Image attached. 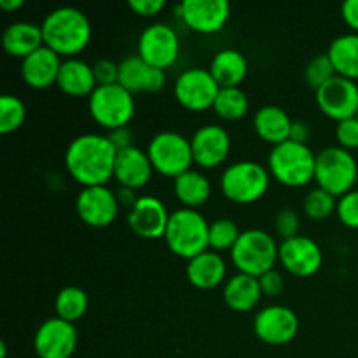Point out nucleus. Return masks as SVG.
Wrapping results in <instances>:
<instances>
[{"label":"nucleus","instance_id":"obj_45","mask_svg":"<svg viewBox=\"0 0 358 358\" xmlns=\"http://www.w3.org/2000/svg\"><path fill=\"white\" fill-rule=\"evenodd\" d=\"M310 124L306 121H301V119H296L292 124V131H290V140L299 143H308V138H310Z\"/></svg>","mask_w":358,"mask_h":358},{"label":"nucleus","instance_id":"obj_39","mask_svg":"<svg viewBox=\"0 0 358 358\" xmlns=\"http://www.w3.org/2000/svg\"><path fill=\"white\" fill-rule=\"evenodd\" d=\"M336 138L339 147L346 150L358 149V117H350L345 121H339L336 126Z\"/></svg>","mask_w":358,"mask_h":358},{"label":"nucleus","instance_id":"obj_2","mask_svg":"<svg viewBox=\"0 0 358 358\" xmlns=\"http://www.w3.org/2000/svg\"><path fill=\"white\" fill-rule=\"evenodd\" d=\"M44 44L59 56L79 55L87 48L93 35L91 21L80 9L62 6L49 10L41 23Z\"/></svg>","mask_w":358,"mask_h":358},{"label":"nucleus","instance_id":"obj_7","mask_svg":"<svg viewBox=\"0 0 358 358\" xmlns=\"http://www.w3.org/2000/svg\"><path fill=\"white\" fill-rule=\"evenodd\" d=\"M358 178V163L352 150L339 145H329L317 152L315 180L318 187L325 189L336 198L353 191Z\"/></svg>","mask_w":358,"mask_h":358},{"label":"nucleus","instance_id":"obj_23","mask_svg":"<svg viewBox=\"0 0 358 358\" xmlns=\"http://www.w3.org/2000/svg\"><path fill=\"white\" fill-rule=\"evenodd\" d=\"M294 119L278 105H262L254 114V129L257 136L273 147L290 140Z\"/></svg>","mask_w":358,"mask_h":358},{"label":"nucleus","instance_id":"obj_14","mask_svg":"<svg viewBox=\"0 0 358 358\" xmlns=\"http://www.w3.org/2000/svg\"><path fill=\"white\" fill-rule=\"evenodd\" d=\"M177 16L196 34H217L229 21L231 3L227 0H184L177 6Z\"/></svg>","mask_w":358,"mask_h":358},{"label":"nucleus","instance_id":"obj_40","mask_svg":"<svg viewBox=\"0 0 358 358\" xmlns=\"http://www.w3.org/2000/svg\"><path fill=\"white\" fill-rule=\"evenodd\" d=\"M94 77H96L98 86H108V84H117L119 79V63L110 58H100L93 65Z\"/></svg>","mask_w":358,"mask_h":358},{"label":"nucleus","instance_id":"obj_24","mask_svg":"<svg viewBox=\"0 0 358 358\" xmlns=\"http://www.w3.org/2000/svg\"><path fill=\"white\" fill-rule=\"evenodd\" d=\"M56 86L69 96L83 98L91 96L96 90L98 83L94 77L93 65L80 58H66L63 59L62 70H59Z\"/></svg>","mask_w":358,"mask_h":358},{"label":"nucleus","instance_id":"obj_31","mask_svg":"<svg viewBox=\"0 0 358 358\" xmlns=\"http://www.w3.org/2000/svg\"><path fill=\"white\" fill-rule=\"evenodd\" d=\"M87 306H90V299H87V294L84 292L80 287H63V289L56 294V317L62 318V320L70 322V324H76L77 320H80V318L86 315Z\"/></svg>","mask_w":358,"mask_h":358},{"label":"nucleus","instance_id":"obj_8","mask_svg":"<svg viewBox=\"0 0 358 358\" xmlns=\"http://www.w3.org/2000/svg\"><path fill=\"white\" fill-rule=\"evenodd\" d=\"M154 171L164 177L177 178L191 170L194 163L191 138L173 129H164L156 133L147 145Z\"/></svg>","mask_w":358,"mask_h":358},{"label":"nucleus","instance_id":"obj_46","mask_svg":"<svg viewBox=\"0 0 358 358\" xmlns=\"http://www.w3.org/2000/svg\"><path fill=\"white\" fill-rule=\"evenodd\" d=\"M115 194H117L119 203H121V205H126L128 208H131V206L136 203V199H138V196H135V191L128 187H121Z\"/></svg>","mask_w":358,"mask_h":358},{"label":"nucleus","instance_id":"obj_21","mask_svg":"<svg viewBox=\"0 0 358 358\" xmlns=\"http://www.w3.org/2000/svg\"><path fill=\"white\" fill-rule=\"evenodd\" d=\"M62 63V56L44 44L21 59V77L34 90H48L58 80Z\"/></svg>","mask_w":358,"mask_h":358},{"label":"nucleus","instance_id":"obj_27","mask_svg":"<svg viewBox=\"0 0 358 358\" xmlns=\"http://www.w3.org/2000/svg\"><path fill=\"white\" fill-rule=\"evenodd\" d=\"M2 45L10 56L24 59L28 55L44 45L41 24L30 21H14L3 30Z\"/></svg>","mask_w":358,"mask_h":358},{"label":"nucleus","instance_id":"obj_28","mask_svg":"<svg viewBox=\"0 0 358 358\" xmlns=\"http://www.w3.org/2000/svg\"><path fill=\"white\" fill-rule=\"evenodd\" d=\"M208 70L220 87H240L248 73V62L243 52L227 48L215 52Z\"/></svg>","mask_w":358,"mask_h":358},{"label":"nucleus","instance_id":"obj_37","mask_svg":"<svg viewBox=\"0 0 358 358\" xmlns=\"http://www.w3.org/2000/svg\"><path fill=\"white\" fill-rule=\"evenodd\" d=\"M299 227H301V219L297 215L296 210L285 208L278 210L275 215V231L280 238L283 240H290L294 236H299Z\"/></svg>","mask_w":358,"mask_h":358},{"label":"nucleus","instance_id":"obj_48","mask_svg":"<svg viewBox=\"0 0 358 358\" xmlns=\"http://www.w3.org/2000/svg\"><path fill=\"white\" fill-rule=\"evenodd\" d=\"M7 355V346H6V341L0 343V358H6Z\"/></svg>","mask_w":358,"mask_h":358},{"label":"nucleus","instance_id":"obj_16","mask_svg":"<svg viewBox=\"0 0 358 358\" xmlns=\"http://www.w3.org/2000/svg\"><path fill=\"white\" fill-rule=\"evenodd\" d=\"M315 98L318 108L338 122L358 114V84L346 77H332L327 84L315 91Z\"/></svg>","mask_w":358,"mask_h":358},{"label":"nucleus","instance_id":"obj_36","mask_svg":"<svg viewBox=\"0 0 358 358\" xmlns=\"http://www.w3.org/2000/svg\"><path fill=\"white\" fill-rule=\"evenodd\" d=\"M334 65H332L331 58H329L327 52H322V55L313 56V58L308 62L306 69H304V80H306L308 86L311 90H320L324 84H327L332 77H336Z\"/></svg>","mask_w":358,"mask_h":358},{"label":"nucleus","instance_id":"obj_44","mask_svg":"<svg viewBox=\"0 0 358 358\" xmlns=\"http://www.w3.org/2000/svg\"><path fill=\"white\" fill-rule=\"evenodd\" d=\"M341 16L345 23L358 34V0H345L341 6Z\"/></svg>","mask_w":358,"mask_h":358},{"label":"nucleus","instance_id":"obj_30","mask_svg":"<svg viewBox=\"0 0 358 358\" xmlns=\"http://www.w3.org/2000/svg\"><path fill=\"white\" fill-rule=\"evenodd\" d=\"M327 55L336 73L346 79H358V34H341L329 44Z\"/></svg>","mask_w":358,"mask_h":358},{"label":"nucleus","instance_id":"obj_43","mask_svg":"<svg viewBox=\"0 0 358 358\" xmlns=\"http://www.w3.org/2000/svg\"><path fill=\"white\" fill-rule=\"evenodd\" d=\"M107 136H108V140L114 143V147L117 150L128 149V147L133 145V131L128 128V126H124V128L112 129Z\"/></svg>","mask_w":358,"mask_h":358},{"label":"nucleus","instance_id":"obj_6","mask_svg":"<svg viewBox=\"0 0 358 358\" xmlns=\"http://www.w3.org/2000/svg\"><path fill=\"white\" fill-rule=\"evenodd\" d=\"M278 248L275 238L262 229L241 231L236 245L231 250V261L238 273L262 276L275 269L278 262Z\"/></svg>","mask_w":358,"mask_h":358},{"label":"nucleus","instance_id":"obj_9","mask_svg":"<svg viewBox=\"0 0 358 358\" xmlns=\"http://www.w3.org/2000/svg\"><path fill=\"white\" fill-rule=\"evenodd\" d=\"M87 108L96 124L112 131L129 124L135 115V98L121 84L96 86L87 98Z\"/></svg>","mask_w":358,"mask_h":358},{"label":"nucleus","instance_id":"obj_11","mask_svg":"<svg viewBox=\"0 0 358 358\" xmlns=\"http://www.w3.org/2000/svg\"><path fill=\"white\" fill-rule=\"evenodd\" d=\"M136 55L156 69H170L180 55L178 34L166 23H152L138 37Z\"/></svg>","mask_w":358,"mask_h":358},{"label":"nucleus","instance_id":"obj_5","mask_svg":"<svg viewBox=\"0 0 358 358\" xmlns=\"http://www.w3.org/2000/svg\"><path fill=\"white\" fill-rule=\"evenodd\" d=\"M271 173L257 161L243 159L229 164L220 177V189L229 201L250 205L268 192Z\"/></svg>","mask_w":358,"mask_h":358},{"label":"nucleus","instance_id":"obj_4","mask_svg":"<svg viewBox=\"0 0 358 358\" xmlns=\"http://www.w3.org/2000/svg\"><path fill=\"white\" fill-rule=\"evenodd\" d=\"M317 152L308 143L287 142L275 145L268 157V170L280 184L287 187H304L315 180Z\"/></svg>","mask_w":358,"mask_h":358},{"label":"nucleus","instance_id":"obj_15","mask_svg":"<svg viewBox=\"0 0 358 358\" xmlns=\"http://www.w3.org/2000/svg\"><path fill=\"white\" fill-rule=\"evenodd\" d=\"M77 341L76 325L52 317L38 325L34 336V350L38 358H70L76 353Z\"/></svg>","mask_w":358,"mask_h":358},{"label":"nucleus","instance_id":"obj_41","mask_svg":"<svg viewBox=\"0 0 358 358\" xmlns=\"http://www.w3.org/2000/svg\"><path fill=\"white\" fill-rule=\"evenodd\" d=\"M259 283H261L262 294L268 297H276L283 292L285 289V282H283V276L280 275L276 269L264 273L262 276H259Z\"/></svg>","mask_w":358,"mask_h":358},{"label":"nucleus","instance_id":"obj_42","mask_svg":"<svg viewBox=\"0 0 358 358\" xmlns=\"http://www.w3.org/2000/svg\"><path fill=\"white\" fill-rule=\"evenodd\" d=\"M128 6L129 9L135 14H138V16L152 17L157 16V14L164 9L166 2H164V0H129Z\"/></svg>","mask_w":358,"mask_h":358},{"label":"nucleus","instance_id":"obj_29","mask_svg":"<svg viewBox=\"0 0 358 358\" xmlns=\"http://www.w3.org/2000/svg\"><path fill=\"white\" fill-rule=\"evenodd\" d=\"M173 192L185 208H199L212 196V184L208 177L198 170H189L173 178Z\"/></svg>","mask_w":358,"mask_h":358},{"label":"nucleus","instance_id":"obj_18","mask_svg":"<svg viewBox=\"0 0 358 358\" xmlns=\"http://www.w3.org/2000/svg\"><path fill=\"white\" fill-rule=\"evenodd\" d=\"M168 220H170V213L164 203L156 196H138L135 205L128 210L129 227L133 233L145 240L164 238Z\"/></svg>","mask_w":358,"mask_h":358},{"label":"nucleus","instance_id":"obj_19","mask_svg":"<svg viewBox=\"0 0 358 358\" xmlns=\"http://www.w3.org/2000/svg\"><path fill=\"white\" fill-rule=\"evenodd\" d=\"M194 163L201 168H217L231 152V136L224 126L203 124L191 136Z\"/></svg>","mask_w":358,"mask_h":358},{"label":"nucleus","instance_id":"obj_17","mask_svg":"<svg viewBox=\"0 0 358 358\" xmlns=\"http://www.w3.org/2000/svg\"><path fill=\"white\" fill-rule=\"evenodd\" d=\"M278 261L290 275L297 278H308L320 271L324 254L320 245L313 238L299 234L280 243Z\"/></svg>","mask_w":358,"mask_h":358},{"label":"nucleus","instance_id":"obj_20","mask_svg":"<svg viewBox=\"0 0 358 358\" xmlns=\"http://www.w3.org/2000/svg\"><path fill=\"white\" fill-rule=\"evenodd\" d=\"M129 93H159L166 84V72L149 65L138 55H129L119 62V79Z\"/></svg>","mask_w":358,"mask_h":358},{"label":"nucleus","instance_id":"obj_32","mask_svg":"<svg viewBox=\"0 0 358 358\" xmlns=\"http://www.w3.org/2000/svg\"><path fill=\"white\" fill-rule=\"evenodd\" d=\"M248 107L250 101L241 87H220L213 103V110L224 121L243 119L248 114Z\"/></svg>","mask_w":358,"mask_h":358},{"label":"nucleus","instance_id":"obj_1","mask_svg":"<svg viewBox=\"0 0 358 358\" xmlns=\"http://www.w3.org/2000/svg\"><path fill=\"white\" fill-rule=\"evenodd\" d=\"M117 149L100 133H84L76 136L65 150V168L70 177L83 187L107 185L114 177Z\"/></svg>","mask_w":358,"mask_h":358},{"label":"nucleus","instance_id":"obj_10","mask_svg":"<svg viewBox=\"0 0 358 358\" xmlns=\"http://www.w3.org/2000/svg\"><path fill=\"white\" fill-rule=\"evenodd\" d=\"M220 86L208 69L191 66L178 73L173 84V94L178 103L192 112H201L213 108Z\"/></svg>","mask_w":358,"mask_h":358},{"label":"nucleus","instance_id":"obj_47","mask_svg":"<svg viewBox=\"0 0 358 358\" xmlns=\"http://www.w3.org/2000/svg\"><path fill=\"white\" fill-rule=\"evenodd\" d=\"M24 6L23 0H0V7H2L3 10H17L21 9V7Z\"/></svg>","mask_w":358,"mask_h":358},{"label":"nucleus","instance_id":"obj_3","mask_svg":"<svg viewBox=\"0 0 358 358\" xmlns=\"http://www.w3.org/2000/svg\"><path fill=\"white\" fill-rule=\"evenodd\" d=\"M208 234L210 224L205 215L194 208L182 206L170 213L164 241L177 257L191 261L210 248Z\"/></svg>","mask_w":358,"mask_h":358},{"label":"nucleus","instance_id":"obj_26","mask_svg":"<svg viewBox=\"0 0 358 358\" xmlns=\"http://www.w3.org/2000/svg\"><path fill=\"white\" fill-rule=\"evenodd\" d=\"M262 296L264 294L257 276L245 275V273L231 276L224 285V303L238 313H248L254 310L261 303Z\"/></svg>","mask_w":358,"mask_h":358},{"label":"nucleus","instance_id":"obj_13","mask_svg":"<svg viewBox=\"0 0 358 358\" xmlns=\"http://www.w3.org/2000/svg\"><path fill=\"white\" fill-rule=\"evenodd\" d=\"M254 332L269 346H282L292 341L299 332V317L283 304H271L254 317Z\"/></svg>","mask_w":358,"mask_h":358},{"label":"nucleus","instance_id":"obj_35","mask_svg":"<svg viewBox=\"0 0 358 358\" xmlns=\"http://www.w3.org/2000/svg\"><path fill=\"white\" fill-rule=\"evenodd\" d=\"M338 206L336 196L322 187L311 189L303 201V210L311 220H324L331 215Z\"/></svg>","mask_w":358,"mask_h":358},{"label":"nucleus","instance_id":"obj_12","mask_svg":"<svg viewBox=\"0 0 358 358\" xmlns=\"http://www.w3.org/2000/svg\"><path fill=\"white\" fill-rule=\"evenodd\" d=\"M117 194L108 185L83 187L76 198L77 215L91 227H108L119 215Z\"/></svg>","mask_w":358,"mask_h":358},{"label":"nucleus","instance_id":"obj_22","mask_svg":"<svg viewBox=\"0 0 358 358\" xmlns=\"http://www.w3.org/2000/svg\"><path fill=\"white\" fill-rule=\"evenodd\" d=\"M154 166L147 150L131 145L128 149L117 150L114 166V178L121 184V187L136 189L145 187L152 177Z\"/></svg>","mask_w":358,"mask_h":358},{"label":"nucleus","instance_id":"obj_49","mask_svg":"<svg viewBox=\"0 0 358 358\" xmlns=\"http://www.w3.org/2000/svg\"><path fill=\"white\" fill-rule=\"evenodd\" d=\"M357 117H358V114H357Z\"/></svg>","mask_w":358,"mask_h":358},{"label":"nucleus","instance_id":"obj_25","mask_svg":"<svg viewBox=\"0 0 358 358\" xmlns=\"http://www.w3.org/2000/svg\"><path fill=\"white\" fill-rule=\"evenodd\" d=\"M226 261L219 252H203L187 261L185 275L189 283L199 290H210L219 287L226 280Z\"/></svg>","mask_w":358,"mask_h":358},{"label":"nucleus","instance_id":"obj_34","mask_svg":"<svg viewBox=\"0 0 358 358\" xmlns=\"http://www.w3.org/2000/svg\"><path fill=\"white\" fill-rule=\"evenodd\" d=\"M241 231L238 229V224L231 219H217L210 224L208 245L213 252L220 250H233L240 238Z\"/></svg>","mask_w":358,"mask_h":358},{"label":"nucleus","instance_id":"obj_33","mask_svg":"<svg viewBox=\"0 0 358 358\" xmlns=\"http://www.w3.org/2000/svg\"><path fill=\"white\" fill-rule=\"evenodd\" d=\"M27 119V105L16 94L0 96V133L9 135L23 126Z\"/></svg>","mask_w":358,"mask_h":358},{"label":"nucleus","instance_id":"obj_38","mask_svg":"<svg viewBox=\"0 0 358 358\" xmlns=\"http://www.w3.org/2000/svg\"><path fill=\"white\" fill-rule=\"evenodd\" d=\"M339 220L350 229H358V191H350L338 199L336 206Z\"/></svg>","mask_w":358,"mask_h":358}]
</instances>
